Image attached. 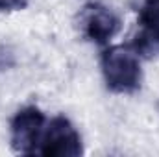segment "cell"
<instances>
[{
	"instance_id": "cell-7",
	"label": "cell",
	"mask_w": 159,
	"mask_h": 157,
	"mask_svg": "<svg viewBox=\"0 0 159 157\" xmlns=\"http://www.w3.org/2000/svg\"><path fill=\"white\" fill-rule=\"evenodd\" d=\"M157 109H159V104H157Z\"/></svg>"
},
{
	"instance_id": "cell-1",
	"label": "cell",
	"mask_w": 159,
	"mask_h": 157,
	"mask_svg": "<svg viewBox=\"0 0 159 157\" xmlns=\"http://www.w3.org/2000/svg\"><path fill=\"white\" fill-rule=\"evenodd\" d=\"M102 76L106 87L117 94H133L141 89L143 69L135 50L126 46H111L100 57Z\"/></svg>"
},
{
	"instance_id": "cell-3",
	"label": "cell",
	"mask_w": 159,
	"mask_h": 157,
	"mask_svg": "<svg viewBox=\"0 0 159 157\" xmlns=\"http://www.w3.org/2000/svg\"><path fill=\"white\" fill-rule=\"evenodd\" d=\"M41 155L46 157H78L83 154V144L74 124L63 115L54 117L44 128L39 144Z\"/></svg>"
},
{
	"instance_id": "cell-2",
	"label": "cell",
	"mask_w": 159,
	"mask_h": 157,
	"mask_svg": "<svg viewBox=\"0 0 159 157\" xmlns=\"http://www.w3.org/2000/svg\"><path fill=\"white\" fill-rule=\"evenodd\" d=\"M78 28L87 41L104 46L120 32V19L111 7L100 2H89L80 9Z\"/></svg>"
},
{
	"instance_id": "cell-4",
	"label": "cell",
	"mask_w": 159,
	"mask_h": 157,
	"mask_svg": "<svg viewBox=\"0 0 159 157\" xmlns=\"http://www.w3.org/2000/svg\"><path fill=\"white\" fill-rule=\"evenodd\" d=\"M46 128L44 113L35 105L22 107L15 113L9 124L11 146L19 154H35L39 152V144Z\"/></svg>"
},
{
	"instance_id": "cell-6",
	"label": "cell",
	"mask_w": 159,
	"mask_h": 157,
	"mask_svg": "<svg viewBox=\"0 0 159 157\" xmlns=\"http://www.w3.org/2000/svg\"><path fill=\"white\" fill-rule=\"evenodd\" d=\"M28 6V0H0V11H19Z\"/></svg>"
},
{
	"instance_id": "cell-5",
	"label": "cell",
	"mask_w": 159,
	"mask_h": 157,
	"mask_svg": "<svg viewBox=\"0 0 159 157\" xmlns=\"http://www.w3.org/2000/svg\"><path fill=\"white\" fill-rule=\"evenodd\" d=\"M139 24L150 44H159V0H146L139 11Z\"/></svg>"
}]
</instances>
